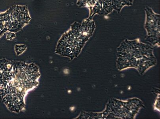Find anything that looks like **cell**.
Wrapping results in <instances>:
<instances>
[{
  "instance_id": "ba28073f",
  "label": "cell",
  "mask_w": 160,
  "mask_h": 119,
  "mask_svg": "<svg viewBox=\"0 0 160 119\" xmlns=\"http://www.w3.org/2000/svg\"><path fill=\"white\" fill-rule=\"evenodd\" d=\"M7 30L5 14H0V37Z\"/></svg>"
},
{
  "instance_id": "6da1fadb",
  "label": "cell",
  "mask_w": 160,
  "mask_h": 119,
  "mask_svg": "<svg viewBox=\"0 0 160 119\" xmlns=\"http://www.w3.org/2000/svg\"><path fill=\"white\" fill-rule=\"evenodd\" d=\"M118 66L119 69L136 68L143 73L156 64L152 47L136 40H126L118 49Z\"/></svg>"
},
{
  "instance_id": "7a4b0ae2",
  "label": "cell",
  "mask_w": 160,
  "mask_h": 119,
  "mask_svg": "<svg viewBox=\"0 0 160 119\" xmlns=\"http://www.w3.org/2000/svg\"><path fill=\"white\" fill-rule=\"evenodd\" d=\"M93 33L92 29L88 25L74 23L59 40L56 53L71 59L77 57Z\"/></svg>"
},
{
  "instance_id": "277c9868",
  "label": "cell",
  "mask_w": 160,
  "mask_h": 119,
  "mask_svg": "<svg viewBox=\"0 0 160 119\" xmlns=\"http://www.w3.org/2000/svg\"><path fill=\"white\" fill-rule=\"evenodd\" d=\"M134 0H78L80 7H86L89 9L88 18H92L95 14L107 16L113 11L120 13L123 7L130 6Z\"/></svg>"
},
{
  "instance_id": "8992f818",
  "label": "cell",
  "mask_w": 160,
  "mask_h": 119,
  "mask_svg": "<svg viewBox=\"0 0 160 119\" xmlns=\"http://www.w3.org/2000/svg\"><path fill=\"white\" fill-rule=\"evenodd\" d=\"M144 27L148 34L146 40L153 45H159L160 15L156 13L150 7L145 8Z\"/></svg>"
},
{
  "instance_id": "3957f363",
  "label": "cell",
  "mask_w": 160,
  "mask_h": 119,
  "mask_svg": "<svg viewBox=\"0 0 160 119\" xmlns=\"http://www.w3.org/2000/svg\"><path fill=\"white\" fill-rule=\"evenodd\" d=\"M13 72L7 95L14 94L24 97L28 90L37 85L40 75L38 68L32 64L16 62L13 63Z\"/></svg>"
},
{
  "instance_id": "52a82bcc",
  "label": "cell",
  "mask_w": 160,
  "mask_h": 119,
  "mask_svg": "<svg viewBox=\"0 0 160 119\" xmlns=\"http://www.w3.org/2000/svg\"><path fill=\"white\" fill-rule=\"evenodd\" d=\"M13 63L7 60H0V98L6 95L9 84L13 77Z\"/></svg>"
},
{
  "instance_id": "5b68a950",
  "label": "cell",
  "mask_w": 160,
  "mask_h": 119,
  "mask_svg": "<svg viewBox=\"0 0 160 119\" xmlns=\"http://www.w3.org/2000/svg\"><path fill=\"white\" fill-rule=\"evenodd\" d=\"M6 13L7 30L11 32L20 31L31 20L25 6H17L12 7Z\"/></svg>"
}]
</instances>
